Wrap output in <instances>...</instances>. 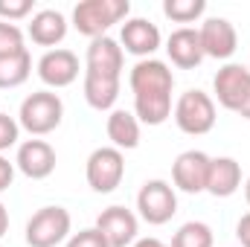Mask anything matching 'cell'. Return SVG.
<instances>
[{"label": "cell", "instance_id": "32", "mask_svg": "<svg viewBox=\"0 0 250 247\" xmlns=\"http://www.w3.org/2000/svg\"><path fill=\"white\" fill-rule=\"evenodd\" d=\"M245 198H248V204H250V178H248V184H245Z\"/></svg>", "mask_w": 250, "mask_h": 247}, {"label": "cell", "instance_id": "27", "mask_svg": "<svg viewBox=\"0 0 250 247\" xmlns=\"http://www.w3.org/2000/svg\"><path fill=\"white\" fill-rule=\"evenodd\" d=\"M18 134H21V125L15 123L9 114H0V151L12 148L18 143Z\"/></svg>", "mask_w": 250, "mask_h": 247}, {"label": "cell", "instance_id": "1", "mask_svg": "<svg viewBox=\"0 0 250 247\" xmlns=\"http://www.w3.org/2000/svg\"><path fill=\"white\" fill-rule=\"evenodd\" d=\"M128 84L134 90V111L146 125H163L172 117V87L175 76L166 62L143 59L134 64Z\"/></svg>", "mask_w": 250, "mask_h": 247}, {"label": "cell", "instance_id": "7", "mask_svg": "<svg viewBox=\"0 0 250 247\" xmlns=\"http://www.w3.org/2000/svg\"><path fill=\"white\" fill-rule=\"evenodd\" d=\"M84 175H87V186H90L93 192H99V195L114 192L117 186L123 184V175H125L123 151L114 148V145H102V148H96V151L87 157Z\"/></svg>", "mask_w": 250, "mask_h": 247}, {"label": "cell", "instance_id": "31", "mask_svg": "<svg viewBox=\"0 0 250 247\" xmlns=\"http://www.w3.org/2000/svg\"><path fill=\"white\" fill-rule=\"evenodd\" d=\"M134 247H166V245H163L160 239H151V236H148V239H137Z\"/></svg>", "mask_w": 250, "mask_h": 247}, {"label": "cell", "instance_id": "23", "mask_svg": "<svg viewBox=\"0 0 250 247\" xmlns=\"http://www.w3.org/2000/svg\"><path fill=\"white\" fill-rule=\"evenodd\" d=\"M207 12L204 0H166L163 3V15L172 18L175 23H192Z\"/></svg>", "mask_w": 250, "mask_h": 247}, {"label": "cell", "instance_id": "21", "mask_svg": "<svg viewBox=\"0 0 250 247\" xmlns=\"http://www.w3.org/2000/svg\"><path fill=\"white\" fill-rule=\"evenodd\" d=\"M29 73H32L29 50L15 53V56H3L0 59V87H18L29 79Z\"/></svg>", "mask_w": 250, "mask_h": 247}, {"label": "cell", "instance_id": "25", "mask_svg": "<svg viewBox=\"0 0 250 247\" xmlns=\"http://www.w3.org/2000/svg\"><path fill=\"white\" fill-rule=\"evenodd\" d=\"M32 12V0H0V18L3 21H21Z\"/></svg>", "mask_w": 250, "mask_h": 247}, {"label": "cell", "instance_id": "3", "mask_svg": "<svg viewBox=\"0 0 250 247\" xmlns=\"http://www.w3.org/2000/svg\"><path fill=\"white\" fill-rule=\"evenodd\" d=\"M131 12L128 0H82L73 9V26L87 38H102Z\"/></svg>", "mask_w": 250, "mask_h": 247}, {"label": "cell", "instance_id": "24", "mask_svg": "<svg viewBox=\"0 0 250 247\" xmlns=\"http://www.w3.org/2000/svg\"><path fill=\"white\" fill-rule=\"evenodd\" d=\"M23 32L21 26L9 23V21H0V59L3 56H15V53H23Z\"/></svg>", "mask_w": 250, "mask_h": 247}, {"label": "cell", "instance_id": "13", "mask_svg": "<svg viewBox=\"0 0 250 247\" xmlns=\"http://www.w3.org/2000/svg\"><path fill=\"white\" fill-rule=\"evenodd\" d=\"M76 76H79V59H76V53H70L64 47L47 50L38 59V79L47 87H67L76 82Z\"/></svg>", "mask_w": 250, "mask_h": 247}, {"label": "cell", "instance_id": "6", "mask_svg": "<svg viewBox=\"0 0 250 247\" xmlns=\"http://www.w3.org/2000/svg\"><path fill=\"white\" fill-rule=\"evenodd\" d=\"M175 123L184 134L201 137L215 128V102L204 90H187L175 102Z\"/></svg>", "mask_w": 250, "mask_h": 247}, {"label": "cell", "instance_id": "2", "mask_svg": "<svg viewBox=\"0 0 250 247\" xmlns=\"http://www.w3.org/2000/svg\"><path fill=\"white\" fill-rule=\"evenodd\" d=\"M62 117H64L62 96L53 93V90H35L21 102L18 125L26 128L35 137H44V134H50L62 125Z\"/></svg>", "mask_w": 250, "mask_h": 247}, {"label": "cell", "instance_id": "19", "mask_svg": "<svg viewBox=\"0 0 250 247\" xmlns=\"http://www.w3.org/2000/svg\"><path fill=\"white\" fill-rule=\"evenodd\" d=\"M64 35H67V21H64L62 12H56V9H41L38 15H32L29 38H32L38 47H56V44L64 41Z\"/></svg>", "mask_w": 250, "mask_h": 247}, {"label": "cell", "instance_id": "14", "mask_svg": "<svg viewBox=\"0 0 250 247\" xmlns=\"http://www.w3.org/2000/svg\"><path fill=\"white\" fill-rule=\"evenodd\" d=\"M166 53H169L172 64L181 67V70H195L198 64L207 59V56H204V47H201V35H198V29H192V26H181V29H175V32L169 35Z\"/></svg>", "mask_w": 250, "mask_h": 247}, {"label": "cell", "instance_id": "10", "mask_svg": "<svg viewBox=\"0 0 250 247\" xmlns=\"http://www.w3.org/2000/svg\"><path fill=\"white\" fill-rule=\"evenodd\" d=\"M209 163L212 157H207L204 151H184L178 154L175 166H172V181L181 192L189 195H198V192H207V175H209Z\"/></svg>", "mask_w": 250, "mask_h": 247}, {"label": "cell", "instance_id": "26", "mask_svg": "<svg viewBox=\"0 0 250 247\" xmlns=\"http://www.w3.org/2000/svg\"><path fill=\"white\" fill-rule=\"evenodd\" d=\"M67 247H108V242H105V236L96 227H87L82 233H73L67 239Z\"/></svg>", "mask_w": 250, "mask_h": 247}, {"label": "cell", "instance_id": "20", "mask_svg": "<svg viewBox=\"0 0 250 247\" xmlns=\"http://www.w3.org/2000/svg\"><path fill=\"white\" fill-rule=\"evenodd\" d=\"M108 140L114 143V148L128 151V148H137L140 145V123L134 114L128 111H114L108 117Z\"/></svg>", "mask_w": 250, "mask_h": 247}, {"label": "cell", "instance_id": "28", "mask_svg": "<svg viewBox=\"0 0 250 247\" xmlns=\"http://www.w3.org/2000/svg\"><path fill=\"white\" fill-rule=\"evenodd\" d=\"M15 181V163H9L3 154H0V192H6Z\"/></svg>", "mask_w": 250, "mask_h": 247}, {"label": "cell", "instance_id": "12", "mask_svg": "<svg viewBox=\"0 0 250 247\" xmlns=\"http://www.w3.org/2000/svg\"><path fill=\"white\" fill-rule=\"evenodd\" d=\"M15 166L29 178V181H44L56 172V151L44 140H26L18 145Z\"/></svg>", "mask_w": 250, "mask_h": 247}, {"label": "cell", "instance_id": "17", "mask_svg": "<svg viewBox=\"0 0 250 247\" xmlns=\"http://www.w3.org/2000/svg\"><path fill=\"white\" fill-rule=\"evenodd\" d=\"M242 186V166L233 157H212L209 175H207V192L215 198H230Z\"/></svg>", "mask_w": 250, "mask_h": 247}, {"label": "cell", "instance_id": "11", "mask_svg": "<svg viewBox=\"0 0 250 247\" xmlns=\"http://www.w3.org/2000/svg\"><path fill=\"white\" fill-rule=\"evenodd\" d=\"M137 215L125 206H108L96 218V230L105 236L108 247H128L137 242Z\"/></svg>", "mask_w": 250, "mask_h": 247}, {"label": "cell", "instance_id": "18", "mask_svg": "<svg viewBox=\"0 0 250 247\" xmlns=\"http://www.w3.org/2000/svg\"><path fill=\"white\" fill-rule=\"evenodd\" d=\"M123 47L102 35V38H93L90 47H87V70H96V73H111V76H123Z\"/></svg>", "mask_w": 250, "mask_h": 247}, {"label": "cell", "instance_id": "29", "mask_svg": "<svg viewBox=\"0 0 250 247\" xmlns=\"http://www.w3.org/2000/svg\"><path fill=\"white\" fill-rule=\"evenodd\" d=\"M236 239L242 242V247H250V212H245L236 224Z\"/></svg>", "mask_w": 250, "mask_h": 247}, {"label": "cell", "instance_id": "15", "mask_svg": "<svg viewBox=\"0 0 250 247\" xmlns=\"http://www.w3.org/2000/svg\"><path fill=\"white\" fill-rule=\"evenodd\" d=\"M120 41H123L125 53L140 56V59H148L160 47V29H157V23H151L146 18H131V21L123 23Z\"/></svg>", "mask_w": 250, "mask_h": 247}, {"label": "cell", "instance_id": "22", "mask_svg": "<svg viewBox=\"0 0 250 247\" xmlns=\"http://www.w3.org/2000/svg\"><path fill=\"white\" fill-rule=\"evenodd\" d=\"M172 247H212V227L204 221H187L175 233Z\"/></svg>", "mask_w": 250, "mask_h": 247}, {"label": "cell", "instance_id": "9", "mask_svg": "<svg viewBox=\"0 0 250 247\" xmlns=\"http://www.w3.org/2000/svg\"><path fill=\"white\" fill-rule=\"evenodd\" d=\"M201 35V47H204V56L209 59H230L239 47V35H236V26L227 21V18H207L198 29Z\"/></svg>", "mask_w": 250, "mask_h": 247}, {"label": "cell", "instance_id": "30", "mask_svg": "<svg viewBox=\"0 0 250 247\" xmlns=\"http://www.w3.org/2000/svg\"><path fill=\"white\" fill-rule=\"evenodd\" d=\"M9 233V209L3 206V201H0V239Z\"/></svg>", "mask_w": 250, "mask_h": 247}, {"label": "cell", "instance_id": "8", "mask_svg": "<svg viewBox=\"0 0 250 247\" xmlns=\"http://www.w3.org/2000/svg\"><path fill=\"white\" fill-rule=\"evenodd\" d=\"M137 209L143 221L160 227L172 221V215L178 212V195L166 181H146L143 189L137 192Z\"/></svg>", "mask_w": 250, "mask_h": 247}, {"label": "cell", "instance_id": "16", "mask_svg": "<svg viewBox=\"0 0 250 247\" xmlns=\"http://www.w3.org/2000/svg\"><path fill=\"white\" fill-rule=\"evenodd\" d=\"M120 79H123V76L84 70V99H87V105H90L93 111H108V108H114V102L120 99Z\"/></svg>", "mask_w": 250, "mask_h": 247}, {"label": "cell", "instance_id": "5", "mask_svg": "<svg viewBox=\"0 0 250 247\" xmlns=\"http://www.w3.org/2000/svg\"><path fill=\"white\" fill-rule=\"evenodd\" d=\"M73 218L64 206H44L26 221V245L29 247H56L70 236Z\"/></svg>", "mask_w": 250, "mask_h": 247}, {"label": "cell", "instance_id": "4", "mask_svg": "<svg viewBox=\"0 0 250 247\" xmlns=\"http://www.w3.org/2000/svg\"><path fill=\"white\" fill-rule=\"evenodd\" d=\"M215 96L221 108L239 114L242 120H250V70L242 64H224L212 79Z\"/></svg>", "mask_w": 250, "mask_h": 247}]
</instances>
